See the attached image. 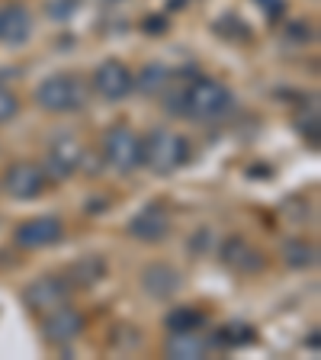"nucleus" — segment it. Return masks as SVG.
Here are the masks:
<instances>
[{"instance_id":"17","label":"nucleus","mask_w":321,"mask_h":360,"mask_svg":"<svg viewBox=\"0 0 321 360\" xmlns=\"http://www.w3.org/2000/svg\"><path fill=\"white\" fill-rule=\"evenodd\" d=\"M206 322V315L199 312V309H190V306H177L171 315L164 319V325L171 331H196L199 325Z\"/></svg>"},{"instance_id":"4","label":"nucleus","mask_w":321,"mask_h":360,"mask_svg":"<svg viewBox=\"0 0 321 360\" xmlns=\"http://www.w3.org/2000/svg\"><path fill=\"white\" fill-rule=\"evenodd\" d=\"M103 158L119 174H132L142 165V139L129 126H112L103 139Z\"/></svg>"},{"instance_id":"21","label":"nucleus","mask_w":321,"mask_h":360,"mask_svg":"<svg viewBox=\"0 0 321 360\" xmlns=\"http://www.w3.org/2000/svg\"><path fill=\"white\" fill-rule=\"evenodd\" d=\"M16 112H20V100H16L7 87H0V126L13 120Z\"/></svg>"},{"instance_id":"6","label":"nucleus","mask_w":321,"mask_h":360,"mask_svg":"<svg viewBox=\"0 0 321 360\" xmlns=\"http://www.w3.org/2000/svg\"><path fill=\"white\" fill-rule=\"evenodd\" d=\"M4 190L13 200H36L45 190V171L32 161H16L4 171Z\"/></svg>"},{"instance_id":"12","label":"nucleus","mask_w":321,"mask_h":360,"mask_svg":"<svg viewBox=\"0 0 321 360\" xmlns=\"http://www.w3.org/2000/svg\"><path fill=\"white\" fill-rule=\"evenodd\" d=\"M180 283H183V277L171 264H148L142 270V290L148 292L151 300H171L173 292L180 290Z\"/></svg>"},{"instance_id":"3","label":"nucleus","mask_w":321,"mask_h":360,"mask_svg":"<svg viewBox=\"0 0 321 360\" xmlns=\"http://www.w3.org/2000/svg\"><path fill=\"white\" fill-rule=\"evenodd\" d=\"M36 103L48 112H74L87 103V87L74 75H52L36 87Z\"/></svg>"},{"instance_id":"8","label":"nucleus","mask_w":321,"mask_h":360,"mask_svg":"<svg viewBox=\"0 0 321 360\" xmlns=\"http://www.w3.org/2000/svg\"><path fill=\"white\" fill-rule=\"evenodd\" d=\"M67 292H71V286L61 277H39L26 286L22 302H26L32 312H48V309H55V306H65Z\"/></svg>"},{"instance_id":"10","label":"nucleus","mask_w":321,"mask_h":360,"mask_svg":"<svg viewBox=\"0 0 321 360\" xmlns=\"http://www.w3.org/2000/svg\"><path fill=\"white\" fill-rule=\"evenodd\" d=\"M42 331L52 345H67V341H74L84 331V315L67 306H55L48 309V319L42 322Z\"/></svg>"},{"instance_id":"14","label":"nucleus","mask_w":321,"mask_h":360,"mask_svg":"<svg viewBox=\"0 0 321 360\" xmlns=\"http://www.w3.org/2000/svg\"><path fill=\"white\" fill-rule=\"evenodd\" d=\"M164 351H167V357H173V360H199L209 351V341H206L199 331H171Z\"/></svg>"},{"instance_id":"1","label":"nucleus","mask_w":321,"mask_h":360,"mask_svg":"<svg viewBox=\"0 0 321 360\" xmlns=\"http://www.w3.org/2000/svg\"><path fill=\"white\" fill-rule=\"evenodd\" d=\"M171 100H173L171 112H180V116H190V120H199V122L225 120L235 106V94L222 81H216V77H193Z\"/></svg>"},{"instance_id":"2","label":"nucleus","mask_w":321,"mask_h":360,"mask_svg":"<svg viewBox=\"0 0 321 360\" xmlns=\"http://www.w3.org/2000/svg\"><path fill=\"white\" fill-rule=\"evenodd\" d=\"M187 161H190V142L183 135L171 132V129H155V132H148L142 139V165L148 171L167 177V174L180 171Z\"/></svg>"},{"instance_id":"20","label":"nucleus","mask_w":321,"mask_h":360,"mask_svg":"<svg viewBox=\"0 0 321 360\" xmlns=\"http://www.w3.org/2000/svg\"><path fill=\"white\" fill-rule=\"evenodd\" d=\"M251 338H254V335H251V328H247V325H225V328L216 335V341H218V345H232L235 347V345H247Z\"/></svg>"},{"instance_id":"9","label":"nucleus","mask_w":321,"mask_h":360,"mask_svg":"<svg viewBox=\"0 0 321 360\" xmlns=\"http://www.w3.org/2000/svg\"><path fill=\"white\" fill-rule=\"evenodd\" d=\"M61 235H65V225L55 216H36V219H26L22 225H16V245H22V248L58 245Z\"/></svg>"},{"instance_id":"5","label":"nucleus","mask_w":321,"mask_h":360,"mask_svg":"<svg viewBox=\"0 0 321 360\" xmlns=\"http://www.w3.org/2000/svg\"><path fill=\"white\" fill-rule=\"evenodd\" d=\"M93 87H97V94L103 100H110V103H119V100H126L129 94H132L135 75L129 71V65L110 58V61H103V65L97 68V75H93Z\"/></svg>"},{"instance_id":"15","label":"nucleus","mask_w":321,"mask_h":360,"mask_svg":"<svg viewBox=\"0 0 321 360\" xmlns=\"http://www.w3.org/2000/svg\"><path fill=\"white\" fill-rule=\"evenodd\" d=\"M225 264H228V267H235V270H244V274L263 267L261 251L247 248L244 241H228V245H225Z\"/></svg>"},{"instance_id":"23","label":"nucleus","mask_w":321,"mask_h":360,"mask_svg":"<svg viewBox=\"0 0 321 360\" xmlns=\"http://www.w3.org/2000/svg\"><path fill=\"white\" fill-rule=\"evenodd\" d=\"M257 4L263 7V13L267 16H277L280 10H283V0H257Z\"/></svg>"},{"instance_id":"7","label":"nucleus","mask_w":321,"mask_h":360,"mask_svg":"<svg viewBox=\"0 0 321 360\" xmlns=\"http://www.w3.org/2000/svg\"><path fill=\"white\" fill-rule=\"evenodd\" d=\"M81 161H84L81 142L71 139V135H58V139L48 145V151H45V174L65 180V177H71V174L81 167Z\"/></svg>"},{"instance_id":"22","label":"nucleus","mask_w":321,"mask_h":360,"mask_svg":"<svg viewBox=\"0 0 321 360\" xmlns=\"http://www.w3.org/2000/svg\"><path fill=\"white\" fill-rule=\"evenodd\" d=\"M77 7H81V0H55V4H48V16H55V20H67Z\"/></svg>"},{"instance_id":"18","label":"nucleus","mask_w":321,"mask_h":360,"mask_svg":"<svg viewBox=\"0 0 321 360\" xmlns=\"http://www.w3.org/2000/svg\"><path fill=\"white\" fill-rule=\"evenodd\" d=\"M103 274H106V261H100L97 255H87L81 264H74V277H81L84 286L103 280Z\"/></svg>"},{"instance_id":"11","label":"nucleus","mask_w":321,"mask_h":360,"mask_svg":"<svg viewBox=\"0 0 321 360\" xmlns=\"http://www.w3.org/2000/svg\"><path fill=\"white\" fill-rule=\"evenodd\" d=\"M171 232V216L161 206H145L129 219V235L138 241H164Z\"/></svg>"},{"instance_id":"13","label":"nucleus","mask_w":321,"mask_h":360,"mask_svg":"<svg viewBox=\"0 0 321 360\" xmlns=\"http://www.w3.org/2000/svg\"><path fill=\"white\" fill-rule=\"evenodd\" d=\"M32 36V16L22 4H7L0 10V42L22 45Z\"/></svg>"},{"instance_id":"16","label":"nucleus","mask_w":321,"mask_h":360,"mask_svg":"<svg viewBox=\"0 0 321 360\" xmlns=\"http://www.w3.org/2000/svg\"><path fill=\"white\" fill-rule=\"evenodd\" d=\"M167 84H171V71H167L164 65H145L142 75L135 77V87L142 90V94H148V97H155V94H164Z\"/></svg>"},{"instance_id":"19","label":"nucleus","mask_w":321,"mask_h":360,"mask_svg":"<svg viewBox=\"0 0 321 360\" xmlns=\"http://www.w3.org/2000/svg\"><path fill=\"white\" fill-rule=\"evenodd\" d=\"M283 257L292 264V267H308V264H315V248L306 245V241H286Z\"/></svg>"}]
</instances>
